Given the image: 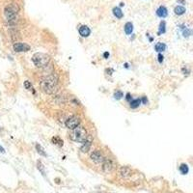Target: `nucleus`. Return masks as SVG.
<instances>
[{"instance_id":"7ed1b4c3","label":"nucleus","mask_w":193,"mask_h":193,"mask_svg":"<svg viewBox=\"0 0 193 193\" xmlns=\"http://www.w3.org/2000/svg\"><path fill=\"white\" fill-rule=\"evenodd\" d=\"M19 12V7L15 3H12V4L8 5L4 10V14L7 20L10 23H14L16 22L17 19V14Z\"/></svg>"},{"instance_id":"9b49d317","label":"nucleus","mask_w":193,"mask_h":193,"mask_svg":"<svg viewBox=\"0 0 193 193\" xmlns=\"http://www.w3.org/2000/svg\"><path fill=\"white\" fill-rule=\"evenodd\" d=\"M91 33V30L88 26L86 25H82L81 27L79 28V34L81 37H88Z\"/></svg>"},{"instance_id":"393cba45","label":"nucleus","mask_w":193,"mask_h":193,"mask_svg":"<svg viewBox=\"0 0 193 193\" xmlns=\"http://www.w3.org/2000/svg\"><path fill=\"white\" fill-rule=\"evenodd\" d=\"M190 34H191V31H190V30L187 29L185 31H184V37H188Z\"/></svg>"},{"instance_id":"423d86ee","label":"nucleus","mask_w":193,"mask_h":193,"mask_svg":"<svg viewBox=\"0 0 193 193\" xmlns=\"http://www.w3.org/2000/svg\"><path fill=\"white\" fill-rule=\"evenodd\" d=\"M90 159L95 163H101V162H103L104 156H103V154H101L100 151L96 150V151H94L92 154H91Z\"/></svg>"},{"instance_id":"dca6fc26","label":"nucleus","mask_w":193,"mask_h":193,"mask_svg":"<svg viewBox=\"0 0 193 193\" xmlns=\"http://www.w3.org/2000/svg\"><path fill=\"white\" fill-rule=\"evenodd\" d=\"M165 48H166V45L164 44H162V43L156 44V47H154V50H156V51H157V52L164 51V50H165Z\"/></svg>"},{"instance_id":"cd10ccee","label":"nucleus","mask_w":193,"mask_h":193,"mask_svg":"<svg viewBox=\"0 0 193 193\" xmlns=\"http://www.w3.org/2000/svg\"><path fill=\"white\" fill-rule=\"evenodd\" d=\"M103 57L105 59H107L108 57H109V53H108V52H104V53H103Z\"/></svg>"},{"instance_id":"2eb2a0df","label":"nucleus","mask_w":193,"mask_h":193,"mask_svg":"<svg viewBox=\"0 0 193 193\" xmlns=\"http://www.w3.org/2000/svg\"><path fill=\"white\" fill-rule=\"evenodd\" d=\"M140 103H141V100L140 99H136V100H131V107L135 109V108L139 107Z\"/></svg>"},{"instance_id":"ddd939ff","label":"nucleus","mask_w":193,"mask_h":193,"mask_svg":"<svg viewBox=\"0 0 193 193\" xmlns=\"http://www.w3.org/2000/svg\"><path fill=\"white\" fill-rule=\"evenodd\" d=\"M132 31H133L132 23L131 22H127V23H126V25H125V32H126V34H128V35L131 34Z\"/></svg>"},{"instance_id":"c85d7f7f","label":"nucleus","mask_w":193,"mask_h":193,"mask_svg":"<svg viewBox=\"0 0 193 193\" xmlns=\"http://www.w3.org/2000/svg\"><path fill=\"white\" fill-rule=\"evenodd\" d=\"M127 100H131V94H127Z\"/></svg>"},{"instance_id":"1a4fd4ad","label":"nucleus","mask_w":193,"mask_h":193,"mask_svg":"<svg viewBox=\"0 0 193 193\" xmlns=\"http://www.w3.org/2000/svg\"><path fill=\"white\" fill-rule=\"evenodd\" d=\"M113 162L110 160V159H105L103 160V170L104 173H109V172L112 171L113 169Z\"/></svg>"},{"instance_id":"f03ea898","label":"nucleus","mask_w":193,"mask_h":193,"mask_svg":"<svg viewBox=\"0 0 193 193\" xmlns=\"http://www.w3.org/2000/svg\"><path fill=\"white\" fill-rule=\"evenodd\" d=\"M32 61L37 68L44 69L47 68L50 62V57L44 53H41V52H37L35 53L32 57Z\"/></svg>"},{"instance_id":"bb28decb","label":"nucleus","mask_w":193,"mask_h":193,"mask_svg":"<svg viewBox=\"0 0 193 193\" xmlns=\"http://www.w3.org/2000/svg\"><path fill=\"white\" fill-rule=\"evenodd\" d=\"M142 103H143V104H147V103H148V100H147L146 97H144L142 99Z\"/></svg>"},{"instance_id":"a878e982","label":"nucleus","mask_w":193,"mask_h":193,"mask_svg":"<svg viewBox=\"0 0 193 193\" xmlns=\"http://www.w3.org/2000/svg\"><path fill=\"white\" fill-rule=\"evenodd\" d=\"M159 63H162L163 62V55H161L160 53L159 54Z\"/></svg>"},{"instance_id":"2f4dec72","label":"nucleus","mask_w":193,"mask_h":193,"mask_svg":"<svg viewBox=\"0 0 193 193\" xmlns=\"http://www.w3.org/2000/svg\"><path fill=\"white\" fill-rule=\"evenodd\" d=\"M101 193H103V192H101Z\"/></svg>"},{"instance_id":"7c9ffc66","label":"nucleus","mask_w":193,"mask_h":193,"mask_svg":"<svg viewBox=\"0 0 193 193\" xmlns=\"http://www.w3.org/2000/svg\"><path fill=\"white\" fill-rule=\"evenodd\" d=\"M124 5H125V4H124V3H123V2H122V3H120V6H121V7H123Z\"/></svg>"},{"instance_id":"4be33fe9","label":"nucleus","mask_w":193,"mask_h":193,"mask_svg":"<svg viewBox=\"0 0 193 193\" xmlns=\"http://www.w3.org/2000/svg\"><path fill=\"white\" fill-rule=\"evenodd\" d=\"M24 87H25V89H27V90H32L33 89L32 84L28 81V80H26V81L24 82Z\"/></svg>"},{"instance_id":"412c9836","label":"nucleus","mask_w":193,"mask_h":193,"mask_svg":"<svg viewBox=\"0 0 193 193\" xmlns=\"http://www.w3.org/2000/svg\"><path fill=\"white\" fill-rule=\"evenodd\" d=\"M123 97H124V95H123V93L121 92V91H117V92L114 94V98L116 100H121Z\"/></svg>"},{"instance_id":"c756f323","label":"nucleus","mask_w":193,"mask_h":193,"mask_svg":"<svg viewBox=\"0 0 193 193\" xmlns=\"http://www.w3.org/2000/svg\"><path fill=\"white\" fill-rule=\"evenodd\" d=\"M0 152H1V153H4V152H5V151H4V149H3L1 146H0Z\"/></svg>"},{"instance_id":"f8f14e48","label":"nucleus","mask_w":193,"mask_h":193,"mask_svg":"<svg viewBox=\"0 0 193 193\" xmlns=\"http://www.w3.org/2000/svg\"><path fill=\"white\" fill-rule=\"evenodd\" d=\"M156 15L159 17H166L168 13H167V9L164 6H160L159 9L156 10Z\"/></svg>"},{"instance_id":"b1692460","label":"nucleus","mask_w":193,"mask_h":193,"mask_svg":"<svg viewBox=\"0 0 193 193\" xmlns=\"http://www.w3.org/2000/svg\"><path fill=\"white\" fill-rule=\"evenodd\" d=\"M38 169H40V170H41V172H42V174H44V166H43V164H42L41 161H38Z\"/></svg>"},{"instance_id":"20e7f679","label":"nucleus","mask_w":193,"mask_h":193,"mask_svg":"<svg viewBox=\"0 0 193 193\" xmlns=\"http://www.w3.org/2000/svg\"><path fill=\"white\" fill-rule=\"evenodd\" d=\"M87 136H88V135H87L86 129L84 128L83 127H80V126H78L77 128H73V131L71 134V138L75 142L83 143L86 140Z\"/></svg>"},{"instance_id":"aec40b11","label":"nucleus","mask_w":193,"mask_h":193,"mask_svg":"<svg viewBox=\"0 0 193 193\" xmlns=\"http://www.w3.org/2000/svg\"><path fill=\"white\" fill-rule=\"evenodd\" d=\"M165 33V22H161L159 25V34Z\"/></svg>"},{"instance_id":"f257e3e1","label":"nucleus","mask_w":193,"mask_h":193,"mask_svg":"<svg viewBox=\"0 0 193 193\" xmlns=\"http://www.w3.org/2000/svg\"><path fill=\"white\" fill-rule=\"evenodd\" d=\"M58 87V77L55 75H50L44 77L41 81V88L45 94H53Z\"/></svg>"},{"instance_id":"0eeeda50","label":"nucleus","mask_w":193,"mask_h":193,"mask_svg":"<svg viewBox=\"0 0 193 193\" xmlns=\"http://www.w3.org/2000/svg\"><path fill=\"white\" fill-rule=\"evenodd\" d=\"M14 50L16 52H26L30 50V47L25 43H16L14 44Z\"/></svg>"},{"instance_id":"f3484780","label":"nucleus","mask_w":193,"mask_h":193,"mask_svg":"<svg viewBox=\"0 0 193 193\" xmlns=\"http://www.w3.org/2000/svg\"><path fill=\"white\" fill-rule=\"evenodd\" d=\"M113 14L116 17H118V19H122L123 17V12L120 8H118V7H116V8L113 9Z\"/></svg>"},{"instance_id":"4468645a","label":"nucleus","mask_w":193,"mask_h":193,"mask_svg":"<svg viewBox=\"0 0 193 193\" xmlns=\"http://www.w3.org/2000/svg\"><path fill=\"white\" fill-rule=\"evenodd\" d=\"M174 11H175V14H176V15L181 16V15H184V14L185 13V9H184V7H182V6H177Z\"/></svg>"},{"instance_id":"9d476101","label":"nucleus","mask_w":193,"mask_h":193,"mask_svg":"<svg viewBox=\"0 0 193 193\" xmlns=\"http://www.w3.org/2000/svg\"><path fill=\"white\" fill-rule=\"evenodd\" d=\"M120 175L122 178L128 179L131 176V169L128 166H123L120 169Z\"/></svg>"},{"instance_id":"39448f33","label":"nucleus","mask_w":193,"mask_h":193,"mask_svg":"<svg viewBox=\"0 0 193 193\" xmlns=\"http://www.w3.org/2000/svg\"><path fill=\"white\" fill-rule=\"evenodd\" d=\"M65 125L69 129H73L80 125V119L76 116H72V117L67 119Z\"/></svg>"},{"instance_id":"a211bd4d","label":"nucleus","mask_w":193,"mask_h":193,"mask_svg":"<svg viewBox=\"0 0 193 193\" xmlns=\"http://www.w3.org/2000/svg\"><path fill=\"white\" fill-rule=\"evenodd\" d=\"M180 171H181V173L182 174V175H187V173H188V171H189V169H188V166L187 165V164H181V166H180Z\"/></svg>"},{"instance_id":"5701e85b","label":"nucleus","mask_w":193,"mask_h":193,"mask_svg":"<svg viewBox=\"0 0 193 193\" xmlns=\"http://www.w3.org/2000/svg\"><path fill=\"white\" fill-rule=\"evenodd\" d=\"M52 141H53V143H55V144H59L60 146L63 145V141H62V140H60V138H59V137H53V138H52Z\"/></svg>"},{"instance_id":"6e6552de","label":"nucleus","mask_w":193,"mask_h":193,"mask_svg":"<svg viewBox=\"0 0 193 193\" xmlns=\"http://www.w3.org/2000/svg\"><path fill=\"white\" fill-rule=\"evenodd\" d=\"M91 145H92V137L91 136H87V138L85 141L83 142V145L80 148V151L82 153H87L91 148Z\"/></svg>"},{"instance_id":"6ab92c4d","label":"nucleus","mask_w":193,"mask_h":193,"mask_svg":"<svg viewBox=\"0 0 193 193\" xmlns=\"http://www.w3.org/2000/svg\"><path fill=\"white\" fill-rule=\"evenodd\" d=\"M36 150H37V152L41 154V156H47V154L44 153V148L40 145V144H36Z\"/></svg>"}]
</instances>
